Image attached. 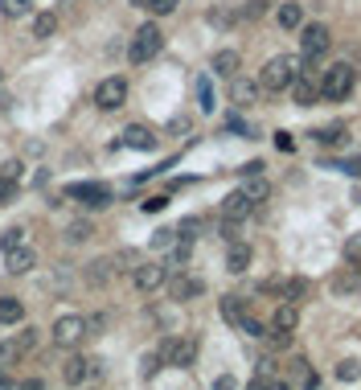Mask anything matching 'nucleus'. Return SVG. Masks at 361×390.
Returning <instances> with one entry per match:
<instances>
[{
    "mask_svg": "<svg viewBox=\"0 0 361 390\" xmlns=\"http://www.w3.org/2000/svg\"><path fill=\"white\" fill-rule=\"evenodd\" d=\"M255 173H263V161H251V165H242V177H255Z\"/></svg>",
    "mask_w": 361,
    "mask_h": 390,
    "instance_id": "50",
    "label": "nucleus"
},
{
    "mask_svg": "<svg viewBox=\"0 0 361 390\" xmlns=\"http://www.w3.org/2000/svg\"><path fill=\"white\" fill-rule=\"evenodd\" d=\"M4 177H8V181H17V177H21V165H17V161H8V165H4Z\"/></svg>",
    "mask_w": 361,
    "mask_h": 390,
    "instance_id": "51",
    "label": "nucleus"
},
{
    "mask_svg": "<svg viewBox=\"0 0 361 390\" xmlns=\"http://www.w3.org/2000/svg\"><path fill=\"white\" fill-rule=\"evenodd\" d=\"M251 267V247L246 243H230V255H226V271L230 275H242Z\"/></svg>",
    "mask_w": 361,
    "mask_h": 390,
    "instance_id": "17",
    "label": "nucleus"
},
{
    "mask_svg": "<svg viewBox=\"0 0 361 390\" xmlns=\"http://www.w3.org/2000/svg\"><path fill=\"white\" fill-rule=\"evenodd\" d=\"M0 390H21V382H12V378H4V374H0Z\"/></svg>",
    "mask_w": 361,
    "mask_h": 390,
    "instance_id": "53",
    "label": "nucleus"
},
{
    "mask_svg": "<svg viewBox=\"0 0 361 390\" xmlns=\"http://www.w3.org/2000/svg\"><path fill=\"white\" fill-rule=\"evenodd\" d=\"M87 279H90V284H107V279H111V259H99V263H90Z\"/></svg>",
    "mask_w": 361,
    "mask_h": 390,
    "instance_id": "30",
    "label": "nucleus"
},
{
    "mask_svg": "<svg viewBox=\"0 0 361 390\" xmlns=\"http://www.w3.org/2000/svg\"><path fill=\"white\" fill-rule=\"evenodd\" d=\"M111 263H119V271H135L140 267V259H135V251H119Z\"/></svg>",
    "mask_w": 361,
    "mask_h": 390,
    "instance_id": "38",
    "label": "nucleus"
},
{
    "mask_svg": "<svg viewBox=\"0 0 361 390\" xmlns=\"http://www.w3.org/2000/svg\"><path fill=\"white\" fill-rule=\"evenodd\" d=\"M337 378H341V382H358V378H361V361L345 357V361L337 366Z\"/></svg>",
    "mask_w": 361,
    "mask_h": 390,
    "instance_id": "29",
    "label": "nucleus"
},
{
    "mask_svg": "<svg viewBox=\"0 0 361 390\" xmlns=\"http://www.w3.org/2000/svg\"><path fill=\"white\" fill-rule=\"evenodd\" d=\"M259 374H263V378H275V361H271V357L259 361Z\"/></svg>",
    "mask_w": 361,
    "mask_h": 390,
    "instance_id": "47",
    "label": "nucleus"
},
{
    "mask_svg": "<svg viewBox=\"0 0 361 390\" xmlns=\"http://www.w3.org/2000/svg\"><path fill=\"white\" fill-rule=\"evenodd\" d=\"M165 206H169V197H165V193H152V197H144V210H148V214H160Z\"/></svg>",
    "mask_w": 361,
    "mask_h": 390,
    "instance_id": "39",
    "label": "nucleus"
},
{
    "mask_svg": "<svg viewBox=\"0 0 361 390\" xmlns=\"http://www.w3.org/2000/svg\"><path fill=\"white\" fill-rule=\"evenodd\" d=\"M197 103H201V111H214V87H210V79H197Z\"/></svg>",
    "mask_w": 361,
    "mask_h": 390,
    "instance_id": "31",
    "label": "nucleus"
},
{
    "mask_svg": "<svg viewBox=\"0 0 361 390\" xmlns=\"http://www.w3.org/2000/svg\"><path fill=\"white\" fill-rule=\"evenodd\" d=\"M124 148L152 152L156 148V136H152V128H144V124H132V128H124Z\"/></svg>",
    "mask_w": 361,
    "mask_h": 390,
    "instance_id": "12",
    "label": "nucleus"
},
{
    "mask_svg": "<svg viewBox=\"0 0 361 390\" xmlns=\"http://www.w3.org/2000/svg\"><path fill=\"white\" fill-rule=\"evenodd\" d=\"M4 267H8V275H29L33 267H37V255H33V247H12V251H4Z\"/></svg>",
    "mask_w": 361,
    "mask_h": 390,
    "instance_id": "10",
    "label": "nucleus"
},
{
    "mask_svg": "<svg viewBox=\"0 0 361 390\" xmlns=\"http://www.w3.org/2000/svg\"><path fill=\"white\" fill-rule=\"evenodd\" d=\"M17 357H21V346H17V341H12V346H0V366H12Z\"/></svg>",
    "mask_w": 361,
    "mask_h": 390,
    "instance_id": "41",
    "label": "nucleus"
},
{
    "mask_svg": "<svg viewBox=\"0 0 361 390\" xmlns=\"http://www.w3.org/2000/svg\"><path fill=\"white\" fill-rule=\"evenodd\" d=\"M8 197H12V181L0 173V202H8Z\"/></svg>",
    "mask_w": 361,
    "mask_h": 390,
    "instance_id": "46",
    "label": "nucleus"
},
{
    "mask_svg": "<svg viewBox=\"0 0 361 390\" xmlns=\"http://www.w3.org/2000/svg\"><path fill=\"white\" fill-rule=\"evenodd\" d=\"M328 25H300V49H304V58L308 62H316V58H324V49H328Z\"/></svg>",
    "mask_w": 361,
    "mask_h": 390,
    "instance_id": "8",
    "label": "nucleus"
},
{
    "mask_svg": "<svg viewBox=\"0 0 361 390\" xmlns=\"http://www.w3.org/2000/svg\"><path fill=\"white\" fill-rule=\"evenodd\" d=\"M160 45H165V33L148 21V25H140L135 29V38H132V45H128V62L132 66H144V62H152L156 54H160Z\"/></svg>",
    "mask_w": 361,
    "mask_h": 390,
    "instance_id": "2",
    "label": "nucleus"
},
{
    "mask_svg": "<svg viewBox=\"0 0 361 390\" xmlns=\"http://www.w3.org/2000/svg\"><path fill=\"white\" fill-rule=\"evenodd\" d=\"M17 346H21V353H29V349L37 346V329H25V333H17Z\"/></svg>",
    "mask_w": 361,
    "mask_h": 390,
    "instance_id": "40",
    "label": "nucleus"
},
{
    "mask_svg": "<svg viewBox=\"0 0 361 390\" xmlns=\"http://www.w3.org/2000/svg\"><path fill=\"white\" fill-rule=\"evenodd\" d=\"M341 169H345V173H353V177H361V156H353V161H345Z\"/></svg>",
    "mask_w": 361,
    "mask_h": 390,
    "instance_id": "48",
    "label": "nucleus"
},
{
    "mask_svg": "<svg viewBox=\"0 0 361 390\" xmlns=\"http://www.w3.org/2000/svg\"><path fill=\"white\" fill-rule=\"evenodd\" d=\"M53 33H58V17H53V13H37V17H33V38L45 42V38H53Z\"/></svg>",
    "mask_w": 361,
    "mask_h": 390,
    "instance_id": "25",
    "label": "nucleus"
},
{
    "mask_svg": "<svg viewBox=\"0 0 361 390\" xmlns=\"http://www.w3.org/2000/svg\"><path fill=\"white\" fill-rule=\"evenodd\" d=\"M90 374H94V361H87V357H70V361H66V370H62V378H66L70 387L87 382Z\"/></svg>",
    "mask_w": 361,
    "mask_h": 390,
    "instance_id": "16",
    "label": "nucleus"
},
{
    "mask_svg": "<svg viewBox=\"0 0 361 390\" xmlns=\"http://www.w3.org/2000/svg\"><path fill=\"white\" fill-rule=\"evenodd\" d=\"M275 21H279L283 29H300V25H304V4H279Z\"/></svg>",
    "mask_w": 361,
    "mask_h": 390,
    "instance_id": "22",
    "label": "nucleus"
},
{
    "mask_svg": "<svg viewBox=\"0 0 361 390\" xmlns=\"http://www.w3.org/2000/svg\"><path fill=\"white\" fill-rule=\"evenodd\" d=\"M169 292H173V300H197L205 292V284L193 275H177V279H169Z\"/></svg>",
    "mask_w": 361,
    "mask_h": 390,
    "instance_id": "13",
    "label": "nucleus"
},
{
    "mask_svg": "<svg viewBox=\"0 0 361 390\" xmlns=\"http://www.w3.org/2000/svg\"><path fill=\"white\" fill-rule=\"evenodd\" d=\"M160 366H177V370H189L193 357H197V341L193 337H165L160 349H156Z\"/></svg>",
    "mask_w": 361,
    "mask_h": 390,
    "instance_id": "4",
    "label": "nucleus"
},
{
    "mask_svg": "<svg viewBox=\"0 0 361 390\" xmlns=\"http://www.w3.org/2000/svg\"><path fill=\"white\" fill-rule=\"evenodd\" d=\"M271 382H275V378H263V374H259V378H255L246 390H271Z\"/></svg>",
    "mask_w": 361,
    "mask_h": 390,
    "instance_id": "49",
    "label": "nucleus"
},
{
    "mask_svg": "<svg viewBox=\"0 0 361 390\" xmlns=\"http://www.w3.org/2000/svg\"><path fill=\"white\" fill-rule=\"evenodd\" d=\"M251 210H255V202H251L242 189H234V193H226L222 197V218H230V222H242Z\"/></svg>",
    "mask_w": 361,
    "mask_h": 390,
    "instance_id": "11",
    "label": "nucleus"
},
{
    "mask_svg": "<svg viewBox=\"0 0 361 390\" xmlns=\"http://www.w3.org/2000/svg\"><path fill=\"white\" fill-rule=\"evenodd\" d=\"M242 193L251 197V202H267V193H271V185L263 181V177L255 173V177H246V185H242Z\"/></svg>",
    "mask_w": 361,
    "mask_h": 390,
    "instance_id": "26",
    "label": "nucleus"
},
{
    "mask_svg": "<svg viewBox=\"0 0 361 390\" xmlns=\"http://www.w3.org/2000/svg\"><path fill=\"white\" fill-rule=\"evenodd\" d=\"M214 74H222V79H234L238 74V54L234 49H218L214 54Z\"/></svg>",
    "mask_w": 361,
    "mask_h": 390,
    "instance_id": "23",
    "label": "nucleus"
},
{
    "mask_svg": "<svg viewBox=\"0 0 361 390\" xmlns=\"http://www.w3.org/2000/svg\"><path fill=\"white\" fill-rule=\"evenodd\" d=\"M353 79H358V70H353V66H345V62H337L333 70H324L320 95H324L328 103H341V99H349V95H353Z\"/></svg>",
    "mask_w": 361,
    "mask_h": 390,
    "instance_id": "3",
    "label": "nucleus"
},
{
    "mask_svg": "<svg viewBox=\"0 0 361 390\" xmlns=\"http://www.w3.org/2000/svg\"><path fill=\"white\" fill-rule=\"evenodd\" d=\"M345 259L353 263V267H361V234H353V238H345Z\"/></svg>",
    "mask_w": 361,
    "mask_h": 390,
    "instance_id": "34",
    "label": "nucleus"
},
{
    "mask_svg": "<svg viewBox=\"0 0 361 390\" xmlns=\"http://www.w3.org/2000/svg\"><path fill=\"white\" fill-rule=\"evenodd\" d=\"M66 197H78L90 210H107L111 206V189L99 185V181H83V185H66Z\"/></svg>",
    "mask_w": 361,
    "mask_h": 390,
    "instance_id": "7",
    "label": "nucleus"
},
{
    "mask_svg": "<svg viewBox=\"0 0 361 390\" xmlns=\"http://www.w3.org/2000/svg\"><path fill=\"white\" fill-rule=\"evenodd\" d=\"M124 99H128V83L119 74H111V79H103L94 87V107L99 111H115V107H124Z\"/></svg>",
    "mask_w": 361,
    "mask_h": 390,
    "instance_id": "6",
    "label": "nucleus"
},
{
    "mask_svg": "<svg viewBox=\"0 0 361 390\" xmlns=\"http://www.w3.org/2000/svg\"><path fill=\"white\" fill-rule=\"evenodd\" d=\"M189 255H193V238H180V234H177V243L169 247V263H165V267H169V271H177V267L189 263Z\"/></svg>",
    "mask_w": 361,
    "mask_h": 390,
    "instance_id": "21",
    "label": "nucleus"
},
{
    "mask_svg": "<svg viewBox=\"0 0 361 390\" xmlns=\"http://www.w3.org/2000/svg\"><path fill=\"white\" fill-rule=\"evenodd\" d=\"M0 8H4V17H25V13H33V0H4Z\"/></svg>",
    "mask_w": 361,
    "mask_h": 390,
    "instance_id": "33",
    "label": "nucleus"
},
{
    "mask_svg": "<svg viewBox=\"0 0 361 390\" xmlns=\"http://www.w3.org/2000/svg\"><path fill=\"white\" fill-rule=\"evenodd\" d=\"M296 74H300V58H292V54H279V58H271L267 66H263V74H259V87L275 95V90H287L296 83Z\"/></svg>",
    "mask_w": 361,
    "mask_h": 390,
    "instance_id": "1",
    "label": "nucleus"
},
{
    "mask_svg": "<svg viewBox=\"0 0 361 390\" xmlns=\"http://www.w3.org/2000/svg\"><path fill=\"white\" fill-rule=\"evenodd\" d=\"M222 238H226V243H238V222L226 218V222H222Z\"/></svg>",
    "mask_w": 361,
    "mask_h": 390,
    "instance_id": "43",
    "label": "nucleus"
},
{
    "mask_svg": "<svg viewBox=\"0 0 361 390\" xmlns=\"http://www.w3.org/2000/svg\"><path fill=\"white\" fill-rule=\"evenodd\" d=\"M214 390H234V378H230V374H222V378L214 382Z\"/></svg>",
    "mask_w": 361,
    "mask_h": 390,
    "instance_id": "52",
    "label": "nucleus"
},
{
    "mask_svg": "<svg viewBox=\"0 0 361 390\" xmlns=\"http://www.w3.org/2000/svg\"><path fill=\"white\" fill-rule=\"evenodd\" d=\"M287 90H292V99H296L300 107H312V103H316V95H320V87H312V83H308L304 74H296V83H292Z\"/></svg>",
    "mask_w": 361,
    "mask_h": 390,
    "instance_id": "19",
    "label": "nucleus"
},
{
    "mask_svg": "<svg viewBox=\"0 0 361 390\" xmlns=\"http://www.w3.org/2000/svg\"><path fill=\"white\" fill-rule=\"evenodd\" d=\"M132 279H135L140 292H160V288L169 284V267H165V263H140L132 271Z\"/></svg>",
    "mask_w": 361,
    "mask_h": 390,
    "instance_id": "9",
    "label": "nucleus"
},
{
    "mask_svg": "<svg viewBox=\"0 0 361 390\" xmlns=\"http://www.w3.org/2000/svg\"><path fill=\"white\" fill-rule=\"evenodd\" d=\"M275 144H279L283 152H292V148H296V140H292V131H275Z\"/></svg>",
    "mask_w": 361,
    "mask_h": 390,
    "instance_id": "44",
    "label": "nucleus"
},
{
    "mask_svg": "<svg viewBox=\"0 0 361 390\" xmlns=\"http://www.w3.org/2000/svg\"><path fill=\"white\" fill-rule=\"evenodd\" d=\"M279 296H283V300H292V304H300L304 296H308V284H304V279H287V284L279 288Z\"/></svg>",
    "mask_w": 361,
    "mask_h": 390,
    "instance_id": "27",
    "label": "nucleus"
},
{
    "mask_svg": "<svg viewBox=\"0 0 361 390\" xmlns=\"http://www.w3.org/2000/svg\"><path fill=\"white\" fill-rule=\"evenodd\" d=\"M21 320H25V300L0 296V325H21Z\"/></svg>",
    "mask_w": 361,
    "mask_h": 390,
    "instance_id": "18",
    "label": "nucleus"
},
{
    "mask_svg": "<svg viewBox=\"0 0 361 390\" xmlns=\"http://www.w3.org/2000/svg\"><path fill=\"white\" fill-rule=\"evenodd\" d=\"M263 8H267V0H246L242 13H246V17H263Z\"/></svg>",
    "mask_w": 361,
    "mask_h": 390,
    "instance_id": "45",
    "label": "nucleus"
},
{
    "mask_svg": "<svg viewBox=\"0 0 361 390\" xmlns=\"http://www.w3.org/2000/svg\"><path fill=\"white\" fill-rule=\"evenodd\" d=\"M312 136L320 144H341V140H345V128H341V124H324V128H316Z\"/></svg>",
    "mask_w": 361,
    "mask_h": 390,
    "instance_id": "28",
    "label": "nucleus"
},
{
    "mask_svg": "<svg viewBox=\"0 0 361 390\" xmlns=\"http://www.w3.org/2000/svg\"><path fill=\"white\" fill-rule=\"evenodd\" d=\"M333 296H358L361 292V267H349V271H341V275H333Z\"/></svg>",
    "mask_w": 361,
    "mask_h": 390,
    "instance_id": "14",
    "label": "nucleus"
},
{
    "mask_svg": "<svg viewBox=\"0 0 361 390\" xmlns=\"http://www.w3.org/2000/svg\"><path fill=\"white\" fill-rule=\"evenodd\" d=\"M90 234H94V230H90L87 222H74V226L66 230V238H70V243H83V238H90Z\"/></svg>",
    "mask_w": 361,
    "mask_h": 390,
    "instance_id": "37",
    "label": "nucleus"
},
{
    "mask_svg": "<svg viewBox=\"0 0 361 390\" xmlns=\"http://www.w3.org/2000/svg\"><path fill=\"white\" fill-rule=\"evenodd\" d=\"M255 95H259L255 83H246V79H238V74H234V83H230V99H234V103H242V107H246V103H255Z\"/></svg>",
    "mask_w": 361,
    "mask_h": 390,
    "instance_id": "24",
    "label": "nucleus"
},
{
    "mask_svg": "<svg viewBox=\"0 0 361 390\" xmlns=\"http://www.w3.org/2000/svg\"><path fill=\"white\" fill-rule=\"evenodd\" d=\"M177 243V230H156L152 234V251H165V247H173Z\"/></svg>",
    "mask_w": 361,
    "mask_h": 390,
    "instance_id": "35",
    "label": "nucleus"
},
{
    "mask_svg": "<svg viewBox=\"0 0 361 390\" xmlns=\"http://www.w3.org/2000/svg\"><path fill=\"white\" fill-rule=\"evenodd\" d=\"M177 4H180V0H148V8H152V13H160V17H165V13H173Z\"/></svg>",
    "mask_w": 361,
    "mask_h": 390,
    "instance_id": "42",
    "label": "nucleus"
},
{
    "mask_svg": "<svg viewBox=\"0 0 361 390\" xmlns=\"http://www.w3.org/2000/svg\"><path fill=\"white\" fill-rule=\"evenodd\" d=\"M296 325H300V304L283 300L279 308H275V333H292Z\"/></svg>",
    "mask_w": 361,
    "mask_h": 390,
    "instance_id": "15",
    "label": "nucleus"
},
{
    "mask_svg": "<svg viewBox=\"0 0 361 390\" xmlns=\"http://www.w3.org/2000/svg\"><path fill=\"white\" fill-rule=\"evenodd\" d=\"M238 329H242L246 337H267V325H263V320H255V316H246V320H242Z\"/></svg>",
    "mask_w": 361,
    "mask_h": 390,
    "instance_id": "36",
    "label": "nucleus"
},
{
    "mask_svg": "<svg viewBox=\"0 0 361 390\" xmlns=\"http://www.w3.org/2000/svg\"><path fill=\"white\" fill-rule=\"evenodd\" d=\"M83 337H87V320L78 312H66V316L53 320V346L58 349H74Z\"/></svg>",
    "mask_w": 361,
    "mask_h": 390,
    "instance_id": "5",
    "label": "nucleus"
},
{
    "mask_svg": "<svg viewBox=\"0 0 361 390\" xmlns=\"http://www.w3.org/2000/svg\"><path fill=\"white\" fill-rule=\"evenodd\" d=\"M222 320L226 325H242L246 320V300H238V296H222Z\"/></svg>",
    "mask_w": 361,
    "mask_h": 390,
    "instance_id": "20",
    "label": "nucleus"
},
{
    "mask_svg": "<svg viewBox=\"0 0 361 390\" xmlns=\"http://www.w3.org/2000/svg\"><path fill=\"white\" fill-rule=\"evenodd\" d=\"M21 243H25V230H21V226H8V230L0 234V247H4V251H12V247H21Z\"/></svg>",
    "mask_w": 361,
    "mask_h": 390,
    "instance_id": "32",
    "label": "nucleus"
}]
</instances>
